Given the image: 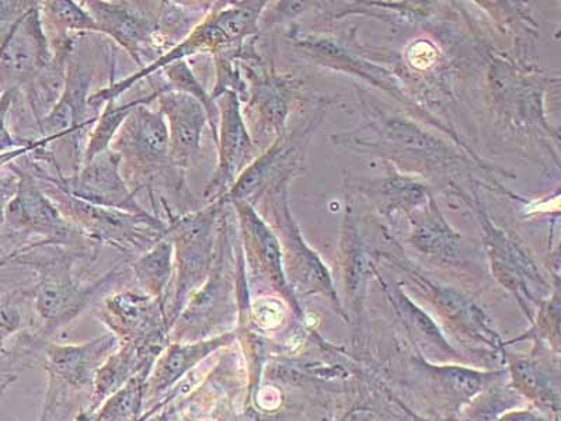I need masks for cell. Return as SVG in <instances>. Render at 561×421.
<instances>
[{
    "mask_svg": "<svg viewBox=\"0 0 561 421\" xmlns=\"http://www.w3.org/2000/svg\"><path fill=\"white\" fill-rule=\"evenodd\" d=\"M33 175L64 217L98 242H108L122 250H139L145 253L167 235L168 225L153 215L99 207L64 192L43 175Z\"/></svg>",
    "mask_w": 561,
    "mask_h": 421,
    "instance_id": "obj_1",
    "label": "cell"
},
{
    "mask_svg": "<svg viewBox=\"0 0 561 421\" xmlns=\"http://www.w3.org/2000/svg\"><path fill=\"white\" fill-rule=\"evenodd\" d=\"M219 203L208 204L197 213L170 219L167 235L174 248V298L169 325L182 312L188 298L207 280L215 258V225Z\"/></svg>",
    "mask_w": 561,
    "mask_h": 421,
    "instance_id": "obj_2",
    "label": "cell"
},
{
    "mask_svg": "<svg viewBox=\"0 0 561 421\" xmlns=\"http://www.w3.org/2000/svg\"><path fill=\"white\" fill-rule=\"evenodd\" d=\"M20 263L32 265L37 270L39 283L35 289V308L39 318L47 323L48 330L70 322L89 307L98 295L102 294L115 278L123 277L124 272L105 274L98 283L82 284L75 277L73 260L69 254H45L43 258L24 254Z\"/></svg>",
    "mask_w": 561,
    "mask_h": 421,
    "instance_id": "obj_3",
    "label": "cell"
},
{
    "mask_svg": "<svg viewBox=\"0 0 561 421\" xmlns=\"http://www.w3.org/2000/svg\"><path fill=\"white\" fill-rule=\"evenodd\" d=\"M149 104H138L133 109L110 145V149L122 158L125 182L129 187L135 185V194L139 184L147 185L168 170H178L170 162L167 120Z\"/></svg>",
    "mask_w": 561,
    "mask_h": 421,
    "instance_id": "obj_4",
    "label": "cell"
},
{
    "mask_svg": "<svg viewBox=\"0 0 561 421\" xmlns=\"http://www.w3.org/2000/svg\"><path fill=\"white\" fill-rule=\"evenodd\" d=\"M117 344L112 334L82 345H45L51 388L42 421H53L68 410L70 396L92 388L96 374Z\"/></svg>",
    "mask_w": 561,
    "mask_h": 421,
    "instance_id": "obj_5",
    "label": "cell"
},
{
    "mask_svg": "<svg viewBox=\"0 0 561 421\" xmlns=\"http://www.w3.org/2000/svg\"><path fill=\"white\" fill-rule=\"evenodd\" d=\"M19 185L10 200L4 223L19 234L38 235L43 244L89 248L94 240L64 217L53 200L44 193L33 174L16 169Z\"/></svg>",
    "mask_w": 561,
    "mask_h": 421,
    "instance_id": "obj_6",
    "label": "cell"
},
{
    "mask_svg": "<svg viewBox=\"0 0 561 421\" xmlns=\"http://www.w3.org/2000/svg\"><path fill=\"white\" fill-rule=\"evenodd\" d=\"M43 178L51 180L70 195L99 207L125 210L137 215H149L135 198V194L125 182L122 172V158L112 149L98 155L96 158L84 163L72 175H57L35 172Z\"/></svg>",
    "mask_w": 561,
    "mask_h": 421,
    "instance_id": "obj_7",
    "label": "cell"
},
{
    "mask_svg": "<svg viewBox=\"0 0 561 421\" xmlns=\"http://www.w3.org/2000/svg\"><path fill=\"white\" fill-rule=\"evenodd\" d=\"M51 61V47L35 3L0 47V82L7 84V90L32 83Z\"/></svg>",
    "mask_w": 561,
    "mask_h": 421,
    "instance_id": "obj_8",
    "label": "cell"
},
{
    "mask_svg": "<svg viewBox=\"0 0 561 421\" xmlns=\"http://www.w3.org/2000/svg\"><path fill=\"white\" fill-rule=\"evenodd\" d=\"M159 112L169 128V157L173 168L187 170L202 150L205 127L209 125L205 107L197 99L172 88L158 90Z\"/></svg>",
    "mask_w": 561,
    "mask_h": 421,
    "instance_id": "obj_9",
    "label": "cell"
},
{
    "mask_svg": "<svg viewBox=\"0 0 561 421\" xmlns=\"http://www.w3.org/2000/svg\"><path fill=\"white\" fill-rule=\"evenodd\" d=\"M87 10L96 20L102 33L117 42L138 65L159 49L157 18L144 13L129 3L96 2L90 0Z\"/></svg>",
    "mask_w": 561,
    "mask_h": 421,
    "instance_id": "obj_10",
    "label": "cell"
},
{
    "mask_svg": "<svg viewBox=\"0 0 561 421\" xmlns=\"http://www.w3.org/2000/svg\"><path fill=\"white\" fill-rule=\"evenodd\" d=\"M102 318L129 343H163L169 328L164 304L147 294L118 293L105 298Z\"/></svg>",
    "mask_w": 561,
    "mask_h": 421,
    "instance_id": "obj_11",
    "label": "cell"
},
{
    "mask_svg": "<svg viewBox=\"0 0 561 421\" xmlns=\"http://www.w3.org/2000/svg\"><path fill=\"white\" fill-rule=\"evenodd\" d=\"M92 75V70L68 62L61 98L39 123L44 135L38 140L39 147L68 137H79L84 128L98 122V118H88Z\"/></svg>",
    "mask_w": 561,
    "mask_h": 421,
    "instance_id": "obj_12",
    "label": "cell"
},
{
    "mask_svg": "<svg viewBox=\"0 0 561 421\" xmlns=\"http://www.w3.org/2000/svg\"><path fill=\"white\" fill-rule=\"evenodd\" d=\"M232 39L227 24H225L222 12L209 13L182 43L175 44V47L162 55L158 61L150 64L149 67H145L140 72L133 75V77L123 79L122 82L99 90L96 94L89 96V105L92 109H96L98 105L107 103L110 100H117L119 94L134 87L135 82H138L139 79L150 77V75L157 73L159 69L168 67L170 64L184 61V58L192 57L194 54L217 52L219 47L232 42Z\"/></svg>",
    "mask_w": 561,
    "mask_h": 421,
    "instance_id": "obj_13",
    "label": "cell"
},
{
    "mask_svg": "<svg viewBox=\"0 0 561 421\" xmlns=\"http://www.w3.org/2000/svg\"><path fill=\"white\" fill-rule=\"evenodd\" d=\"M222 112H219L220 147L217 170L204 190L205 203H218L224 198L230 180L237 175L245 149V135L240 122L237 100L233 94H222Z\"/></svg>",
    "mask_w": 561,
    "mask_h": 421,
    "instance_id": "obj_14",
    "label": "cell"
},
{
    "mask_svg": "<svg viewBox=\"0 0 561 421\" xmlns=\"http://www.w3.org/2000/svg\"><path fill=\"white\" fill-rule=\"evenodd\" d=\"M228 335L210 339L207 342L178 343L170 345L163 357L160 359L154 367L150 384H147L148 390L160 392L178 383L185 373L198 364L199 361L208 357L210 353L228 343Z\"/></svg>",
    "mask_w": 561,
    "mask_h": 421,
    "instance_id": "obj_15",
    "label": "cell"
},
{
    "mask_svg": "<svg viewBox=\"0 0 561 421\" xmlns=\"http://www.w3.org/2000/svg\"><path fill=\"white\" fill-rule=\"evenodd\" d=\"M144 294L164 304L163 297L174 277V248L164 235L157 244L139 255L131 265Z\"/></svg>",
    "mask_w": 561,
    "mask_h": 421,
    "instance_id": "obj_16",
    "label": "cell"
},
{
    "mask_svg": "<svg viewBox=\"0 0 561 421\" xmlns=\"http://www.w3.org/2000/svg\"><path fill=\"white\" fill-rule=\"evenodd\" d=\"M158 90L149 96L134 100L131 103L115 104V100H110L103 113L99 115L96 127H94L92 137L89 139L87 150L83 152V163L90 162V160L98 157V155L105 152L110 149L115 134H117L119 127H122L125 118L133 112L134 107L142 103H152L157 100Z\"/></svg>",
    "mask_w": 561,
    "mask_h": 421,
    "instance_id": "obj_17",
    "label": "cell"
},
{
    "mask_svg": "<svg viewBox=\"0 0 561 421\" xmlns=\"http://www.w3.org/2000/svg\"><path fill=\"white\" fill-rule=\"evenodd\" d=\"M135 377L117 390L100 410L92 421H131L142 406L144 390L147 389V377Z\"/></svg>",
    "mask_w": 561,
    "mask_h": 421,
    "instance_id": "obj_18",
    "label": "cell"
},
{
    "mask_svg": "<svg viewBox=\"0 0 561 421\" xmlns=\"http://www.w3.org/2000/svg\"><path fill=\"white\" fill-rule=\"evenodd\" d=\"M163 69L170 80V83H172V87L170 88L187 93L190 96H193L194 99H197L198 102L203 103L205 112H207L208 115L210 132H213L215 139L218 140L219 110L217 104H215V100L205 92L203 84L198 82L197 78H195V75L193 73V70L190 69L187 62L179 61L170 64Z\"/></svg>",
    "mask_w": 561,
    "mask_h": 421,
    "instance_id": "obj_19",
    "label": "cell"
},
{
    "mask_svg": "<svg viewBox=\"0 0 561 421\" xmlns=\"http://www.w3.org/2000/svg\"><path fill=\"white\" fill-rule=\"evenodd\" d=\"M44 4L45 14L51 20L55 27L61 30L64 35H67L68 32L102 33L96 20L88 12L87 8L79 7V3L70 2V0H54V2Z\"/></svg>",
    "mask_w": 561,
    "mask_h": 421,
    "instance_id": "obj_20",
    "label": "cell"
},
{
    "mask_svg": "<svg viewBox=\"0 0 561 421\" xmlns=\"http://www.w3.org/2000/svg\"><path fill=\"white\" fill-rule=\"evenodd\" d=\"M439 378L445 388L462 398H472L482 388V379L479 375L463 368H444L439 373Z\"/></svg>",
    "mask_w": 561,
    "mask_h": 421,
    "instance_id": "obj_21",
    "label": "cell"
},
{
    "mask_svg": "<svg viewBox=\"0 0 561 421\" xmlns=\"http://www.w3.org/2000/svg\"><path fill=\"white\" fill-rule=\"evenodd\" d=\"M24 326L23 310L16 300L0 297V345Z\"/></svg>",
    "mask_w": 561,
    "mask_h": 421,
    "instance_id": "obj_22",
    "label": "cell"
},
{
    "mask_svg": "<svg viewBox=\"0 0 561 421\" xmlns=\"http://www.w3.org/2000/svg\"><path fill=\"white\" fill-rule=\"evenodd\" d=\"M35 2H0V47Z\"/></svg>",
    "mask_w": 561,
    "mask_h": 421,
    "instance_id": "obj_23",
    "label": "cell"
},
{
    "mask_svg": "<svg viewBox=\"0 0 561 421\" xmlns=\"http://www.w3.org/2000/svg\"><path fill=\"white\" fill-rule=\"evenodd\" d=\"M515 371H517V378L520 380V384H523L525 388H528L530 392L540 396H543L545 392H549V389L546 388L542 375H540L533 365L518 363L515 365Z\"/></svg>",
    "mask_w": 561,
    "mask_h": 421,
    "instance_id": "obj_24",
    "label": "cell"
},
{
    "mask_svg": "<svg viewBox=\"0 0 561 421\" xmlns=\"http://www.w3.org/2000/svg\"><path fill=\"white\" fill-rule=\"evenodd\" d=\"M437 59V49L428 43L414 44L409 52V61L412 62L413 67L419 69H427L433 67Z\"/></svg>",
    "mask_w": 561,
    "mask_h": 421,
    "instance_id": "obj_25",
    "label": "cell"
},
{
    "mask_svg": "<svg viewBox=\"0 0 561 421\" xmlns=\"http://www.w3.org/2000/svg\"><path fill=\"white\" fill-rule=\"evenodd\" d=\"M254 314L257 316V322L264 326H275L283 319V308L277 300L263 299L254 307Z\"/></svg>",
    "mask_w": 561,
    "mask_h": 421,
    "instance_id": "obj_26",
    "label": "cell"
},
{
    "mask_svg": "<svg viewBox=\"0 0 561 421\" xmlns=\"http://www.w3.org/2000/svg\"><path fill=\"white\" fill-rule=\"evenodd\" d=\"M14 90H4L3 96L0 98V150L18 147L16 140L10 137L7 127V115L12 104Z\"/></svg>",
    "mask_w": 561,
    "mask_h": 421,
    "instance_id": "obj_27",
    "label": "cell"
},
{
    "mask_svg": "<svg viewBox=\"0 0 561 421\" xmlns=\"http://www.w3.org/2000/svg\"><path fill=\"white\" fill-rule=\"evenodd\" d=\"M19 185V175L14 173L0 180V229H2L4 223V215H7V207L13 195L16 194Z\"/></svg>",
    "mask_w": 561,
    "mask_h": 421,
    "instance_id": "obj_28",
    "label": "cell"
},
{
    "mask_svg": "<svg viewBox=\"0 0 561 421\" xmlns=\"http://www.w3.org/2000/svg\"><path fill=\"white\" fill-rule=\"evenodd\" d=\"M350 421H373V413L357 412L351 416Z\"/></svg>",
    "mask_w": 561,
    "mask_h": 421,
    "instance_id": "obj_29",
    "label": "cell"
},
{
    "mask_svg": "<svg viewBox=\"0 0 561 421\" xmlns=\"http://www.w3.org/2000/svg\"><path fill=\"white\" fill-rule=\"evenodd\" d=\"M8 385H9V380H8V383H3L2 385H0V395H2L4 389H7Z\"/></svg>",
    "mask_w": 561,
    "mask_h": 421,
    "instance_id": "obj_30",
    "label": "cell"
}]
</instances>
